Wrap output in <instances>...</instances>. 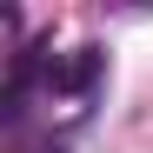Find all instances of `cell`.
Instances as JSON below:
<instances>
[{"instance_id": "obj_1", "label": "cell", "mask_w": 153, "mask_h": 153, "mask_svg": "<svg viewBox=\"0 0 153 153\" xmlns=\"http://www.w3.org/2000/svg\"><path fill=\"white\" fill-rule=\"evenodd\" d=\"M93 73H100V53H93V47H73V53L47 60V87H53V93H87Z\"/></svg>"}]
</instances>
